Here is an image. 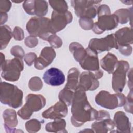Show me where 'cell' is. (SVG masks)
<instances>
[{
	"label": "cell",
	"instance_id": "5bb4252c",
	"mask_svg": "<svg viewBox=\"0 0 133 133\" xmlns=\"http://www.w3.org/2000/svg\"><path fill=\"white\" fill-rule=\"evenodd\" d=\"M78 72L77 69L74 68V75H72L71 70H70L68 74V84L65 85V89H72L75 90L78 88Z\"/></svg>",
	"mask_w": 133,
	"mask_h": 133
},
{
	"label": "cell",
	"instance_id": "277c9868",
	"mask_svg": "<svg viewBox=\"0 0 133 133\" xmlns=\"http://www.w3.org/2000/svg\"><path fill=\"white\" fill-rule=\"evenodd\" d=\"M129 65L127 61L118 62L117 68L115 71L112 81L113 89L115 92H121L125 85L126 72L128 69Z\"/></svg>",
	"mask_w": 133,
	"mask_h": 133
},
{
	"label": "cell",
	"instance_id": "9a60e30c",
	"mask_svg": "<svg viewBox=\"0 0 133 133\" xmlns=\"http://www.w3.org/2000/svg\"><path fill=\"white\" fill-rule=\"evenodd\" d=\"M57 124L56 125V121L53 122H50L49 123L47 124L46 126V129L48 131H51L52 129H54L52 131L55 132V129H58V127H60V128H65V122L64 119H60V120H57Z\"/></svg>",
	"mask_w": 133,
	"mask_h": 133
},
{
	"label": "cell",
	"instance_id": "2e32d148",
	"mask_svg": "<svg viewBox=\"0 0 133 133\" xmlns=\"http://www.w3.org/2000/svg\"><path fill=\"white\" fill-rule=\"evenodd\" d=\"M67 4L66 3H65V4H63L62 5H61V6H60L59 5V7H63V8H68V6H67V5H66ZM50 5H51V6L54 8V9H55V11H57V12H61V10H60V8H58V5H55V4H51V3H50Z\"/></svg>",
	"mask_w": 133,
	"mask_h": 133
},
{
	"label": "cell",
	"instance_id": "8fae6325",
	"mask_svg": "<svg viewBox=\"0 0 133 133\" xmlns=\"http://www.w3.org/2000/svg\"><path fill=\"white\" fill-rule=\"evenodd\" d=\"M56 56L55 51L51 47H45L41 51V55L35 62V67L38 69H43L46 67L52 62L47 58L51 59H55Z\"/></svg>",
	"mask_w": 133,
	"mask_h": 133
},
{
	"label": "cell",
	"instance_id": "52a82bcc",
	"mask_svg": "<svg viewBox=\"0 0 133 133\" xmlns=\"http://www.w3.org/2000/svg\"><path fill=\"white\" fill-rule=\"evenodd\" d=\"M43 79L47 84L57 86L64 83L65 77L60 70L56 68H51L45 72Z\"/></svg>",
	"mask_w": 133,
	"mask_h": 133
},
{
	"label": "cell",
	"instance_id": "ba28073f",
	"mask_svg": "<svg viewBox=\"0 0 133 133\" xmlns=\"http://www.w3.org/2000/svg\"><path fill=\"white\" fill-rule=\"evenodd\" d=\"M67 113L68 109L66 104L63 101L60 100L56 103L55 105L44 111L42 114V116L46 118L55 119L65 117Z\"/></svg>",
	"mask_w": 133,
	"mask_h": 133
},
{
	"label": "cell",
	"instance_id": "6da1fadb",
	"mask_svg": "<svg viewBox=\"0 0 133 133\" xmlns=\"http://www.w3.org/2000/svg\"><path fill=\"white\" fill-rule=\"evenodd\" d=\"M76 89L73 99L71 120L74 126H79L87 121L97 119L99 113L88 102L85 90L79 88Z\"/></svg>",
	"mask_w": 133,
	"mask_h": 133
},
{
	"label": "cell",
	"instance_id": "9c48e42d",
	"mask_svg": "<svg viewBox=\"0 0 133 133\" xmlns=\"http://www.w3.org/2000/svg\"><path fill=\"white\" fill-rule=\"evenodd\" d=\"M86 51L88 55L87 56L85 55L79 62L82 68L89 71H97V70H99L97 53L89 47L86 48Z\"/></svg>",
	"mask_w": 133,
	"mask_h": 133
},
{
	"label": "cell",
	"instance_id": "5b68a950",
	"mask_svg": "<svg viewBox=\"0 0 133 133\" xmlns=\"http://www.w3.org/2000/svg\"><path fill=\"white\" fill-rule=\"evenodd\" d=\"M88 47L98 54V52L109 50L113 47L118 49V45L114 35L111 34L104 38L90 40Z\"/></svg>",
	"mask_w": 133,
	"mask_h": 133
},
{
	"label": "cell",
	"instance_id": "7c38bea8",
	"mask_svg": "<svg viewBox=\"0 0 133 133\" xmlns=\"http://www.w3.org/2000/svg\"><path fill=\"white\" fill-rule=\"evenodd\" d=\"M43 2V1H34L35 4H29L28 1H25L23 6L28 14L44 16L47 14L48 7L46 2L44 4H42Z\"/></svg>",
	"mask_w": 133,
	"mask_h": 133
},
{
	"label": "cell",
	"instance_id": "4fadbf2b",
	"mask_svg": "<svg viewBox=\"0 0 133 133\" xmlns=\"http://www.w3.org/2000/svg\"><path fill=\"white\" fill-rule=\"evenodd\" d=\"M109 61V63L107 61H104V60L102 59L101 61V67L104 69L107 72H109V73H111L113 72L114 69L116 66H117L118 62H112V61H113L114 59H116L117 57H116L114 55L112 54H108L107 55L105 56Z\"/></svg>",
	"mask_w": 133,
	"mask_h": 133
},
{
	"label": "cell",
	"instance_id": "7a4b0ae2",
	"mask_svg": "<svg viewBox=\"0 0 133 133\" xmlns=\"http://www.w3.org/2000/svg\"><path fill=\"white\" fill-rule=\"evenodd\" d=\"M1 84L4 86L3 87L1 85V102L14 108L20 107L22 104L23 96L22 91L17 87L6 82Z\"/></svg>",
	"mask_w": 133,
	"mask_h": 133
},
{
	"label": "cell",
	"instance_id": "30bf717a",
	"mask_svg": "<svg viewBox=\"0 0 133 133\" xmlns=\"http://www.w3.org/2000/svg\"><path fill=\"white\" fill-rule=\"evenodd\" d=\"M92 73H82L80 78V84L78 86L84 90H94L98 88L99 82L96 79V76Z\"/></svg>",
	"mask_w": 133,
	"mask_h": 133
},
{
	"label": "cell",
	"instance_id": "3957f363",
	"mask_svg": "<svg viewBox=\"0 0 133 133\" xmlns=\"http://www.w3.org/2000/svg\"><path fill=\"white\" fill-rule=\"evenodd\" d=\"M1 68L2 77L7 81H17L19 79L20 71L23 69V62L20 58H17L11 60H7L4 62V66H2Z\"/></svg>",
	"mask_w": 133,
	"mask_h": 133
},
{
	"label": "cell",
	"instance_id": "8992f818",
	"mask_svg": "<svg viewBox=\"0 0 133 133\" xmlns=\"http://www.w3.org/2000/svg\"><path fill=\"white\" fill-rule=\"evenodd\" d=\"M109 100L118 102L121 106H123L125 103V98L122 94H116L111 95L107 91H101L95 97V101L97 103L104 108L109 109H113L111 105V101Z\"/></svg>",
	"mask_w": 133,
	"mask_h": 133
}]
</instances>
